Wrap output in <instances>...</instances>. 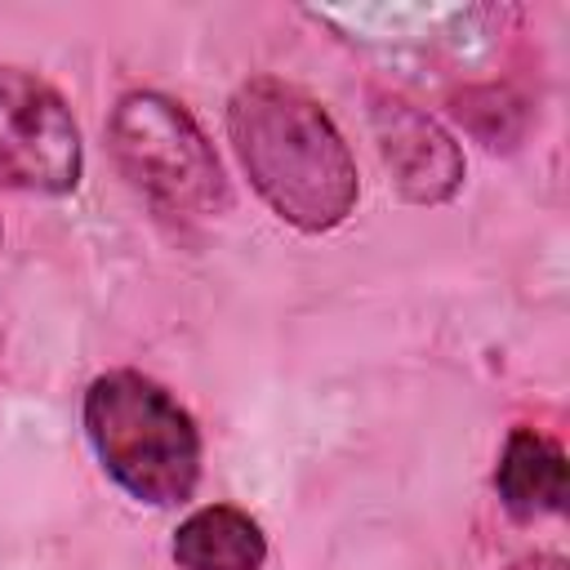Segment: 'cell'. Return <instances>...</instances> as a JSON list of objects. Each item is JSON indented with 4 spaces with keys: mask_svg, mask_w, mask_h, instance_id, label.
Masks as SVG:
<instances>
[{
    "mask_svg": "<svg viewBox=\"0 0 570 570\" xmlns=\"http://www.w3.org/2000/svg\"><path fill=\"white\" fill-rule=\"evenodd\" d=\"M227 138L281 223L316 236L356 209V160L307 89L281 76H249L227 102Z\"/></svg>",
    "mask_w": 570,
    "mask_h": 570,
    "instance_id": "obj_1",
    "label": "cell"
},
{
    "mask_svg": "<svg viewBox=\"0 0 570 570\" xmlns=\"http://www.w3.org/2000/svg\"><path fill=\"white\" fill-rule=\"evenodd\" d=\"M85 436L102 472L147 508L191 499L200 481L196 419L147 374L107 370L85 387Z\"/></svg>",
    "mask_w": 570,
    "mask_h": 570,
    "instance_id": "obj_2",
    "label": "cell"
},
{
    "mask_svg": "<svg viewBox=\"0 0 570 570\" xmlns=\"http://www.w3.org/2000/svg\"><path fill=\"white\" fill-rule=\"evenodd\" d=\"M107 134L120 174L156 209L174 218H214L227 209V178L214 142L183 102L134 89L116 102Z\"/></svg>",
    "mask_w": 570,
    "mask_h": 570,
    "instance_id": "obj_3",
    "label": "cell"
},
{
    "mask_svg": "<svg viewBox=\"0 0 570 570\" xmlns=\"http://www.w3.org/2000/svg\"><path fill=\"white\" fill-rule=\"evenodd\" d=\"M80 174V125L62 94L27 67H0V187L67 196Z\"/></svg>",
    "mask_w": 570,
    "mask_h": 570,
    "instance_id": "obj_4",
    "label": "cell"
},
{
    "mask_svg": "<svg viewBox=\"0 0 570 570\" xmlns=\"http://www.w3.org/2000/svg\"><path fill=\"white\" fill-rule=\"evenodd\" d=\"M370 125L379 138V156L410 205H445L463 187V151L428 111L405 98L379 94L370 107Z\"/></svg>",
    "mask_w": 570,
    "mask_h": 570,
    "instance_id": "obj_5",
    "label": "cell"
},
{
    "mask_svg": "<svg viewBox=\"0 0 570 570\" xmlns=\"http://www.w3.org/2000/svg\"><path fill=\"white\" fill-rule=\"evenodd\" d=\"M494 490L499 503L521 517H552L566 508V454L552 436H543L539 428H512L494 468Z\"/></svg>",
    "mask_w": 570,
    "mask_h": 570,
    "instance_id": "obj_6",
    "label": "cell"
},
{
    "mask_svg": "<svg viewBox=\"0 0 570 570\" xmlns=\"http://www.w3.org/2000/svg\"><path fill=\"white\" fill-rule=\"evenodd\" d=\"M169 552L178 570H263L267 534L249 512L209 503L178 521Z\"/></svg>",
    "mask_w": 570,
    "mask_h": 570,
    "instance_id": "obj_7",
    "label": "cell"
},
{
    "mask_svg": "<svg viewBox=\"0 0 570 570\" xmlns=\"http://www.w3.org/2000/svg\"><path fill=\"white\" fill-rule=\"evenodd\" d=\"M512 570H566V557H557V552H530V557L512 561Z\"/></svg>",
    "mask_w": 570,
    "mask_h": 570,
    "instance_id": "obj_8",
    "label": "cell"
},
{
    "mask_svg": "<svg viewBox=\"0 0 570 570\" xmlns=\"http://www.w3.org/2000/svg\"><path fill=\"white\" fill-rule=\"evenodd\" d=\"M0 240H4V232H0Z\"/></svg>",
    "mask_w": 570,
    "mask_h": 570,
    "instance_id": "obj_9",
    "label": "cell"
}]
</instances>
